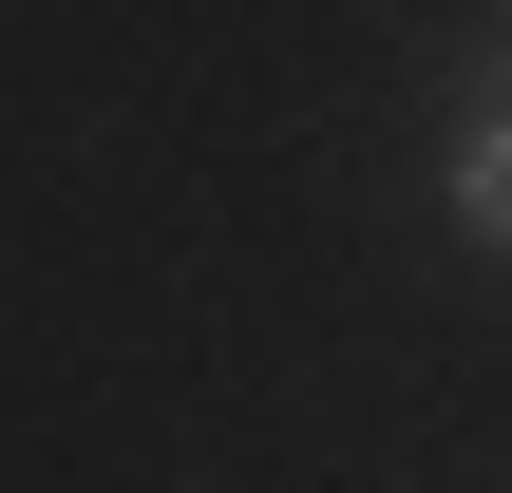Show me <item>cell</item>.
Listing matches in <instances>:
<instances>
[{
  "label": "cell",
  "instance_id": "obj_1",
  "mask_svg": "<svg viewBox=\"0 0 512 493\" xmlns=\"http://www.w3.org/2000/svg\"><path fill=\"white\" fill-rule=\"evenodd\" d=\"M456 228H475V247H512V114H475V133H456Z\"/></svg>",
  "mask_w": 512,
  "mask_h": 493
}]
</instances>
